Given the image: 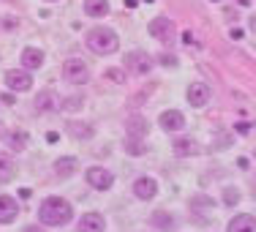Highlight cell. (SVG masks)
I'll list each match as a JSON object with an SVG mask.
<instances>
[{"label":"cell","mask_w":256,"mask_h":232,"mask_svg":"<svg viewBox=\"0 0 256 232\" xmlns=\"http://www.w3.org/2000/svg\"><path fill=\"white\" fill-rule=\"evenodd\" d=\"M237 3H240V6H251L254 0H237Z\"/></svg>","instance_id":"cell-33"},{"label":"cell","mask_w":256,"mask_h":232,"mask_svg":"<svg viewBox=\"0 0 256 232\" xmlns=\"http://www.w3.org/2000/svg\"><path fill=\"white\" fill-rule=\"evenodd\" d=\"M126 69L134 71V74H150V69H153V58H150L148 52L136 50V52H128L126 55Z\"/></svg>","instance_id":"cell-4"},{"label":"cell","mask_w":256,"mask_h":232,"mask_svg":"<svg viewBox=\"0 0 256 232\" xmlns=\"http://www.w3.org/2000/svg\"><path fill=\"white\" fill-rule=\"evenodd\" d=\"M237 131H240V134H248V131H251V126H248V123H240V126H237Z\"/></svg>","instance_id":"cell-30"},{"label":"cell","mask_w":256,"mask_h":232,"mask_svg":"<svg viewBox=\"0 0 256 232\" xmlns=\"http://www.w3.org/2000/svg\"><path fill=\"white\" fill-rule=\"evenodd\" d=\"M6 85H8L14 93H28V90L33 88V77H30V71L14 69V71H8V74H6Z\"/></svg>","instance_id":"cell-6"},{"label":"cell","mask_w":256,"mask_h":232,"mask_svg":"<svg viewBox=\"0 0 256 232\" xmlns=\"http://www.w3.org/2000/svg\"><path fill=\"white\" fill-rule=\"evenodd\" d=\"M161 63H164V66H169V69H174V66H178V58L166 52V55H161Z\"/></svg>","instance_id":"cell-27"},{"label":"cell","mask_w":256,"mask_h":232,"mask_svg":"<svg viewBox=\"0 0 256 232\" xmlns=\"http://www.w3.org/2000/svg\"><path fill=\"white\" fill-rule=\"evenodd\" d=\"M84 41H88V47L96 55H112V52H118V44H120L118 33L112 28H93Z\"/></svg>","instance_id":"cell-2"},{"label":"cell","mask_w":256,"mask_h":232,"mask_svg":"<svg viewBox=\"0 0 256 232\" xmlns=\"http://www.w3.org/2000/svg\"><path fill=\"white\" fill-rule=\"evenodd\" d=\"M136 3H139V0H126V6H128V9H134Z\"/></svg>","instance_id":"cell-32"},{"label":"cell","mask_w":256,"mask_h":232,"mask_svg":"<svg viewBox=\"0 0 256 232\" xmlns=\"http://www.w3.org/2000/svg\"><path fill=\"white\" fill-rule=\"evenodd\" d=\"M71 134H74L76 139H90L93 137V126H88V123H71Z\"/></svg>","instance_id":"cell-23"},{"label":"cell","mask_w":256,"mask_h":232,"mask_svg":"<svg viewBox=\"0 0 256 232\" xmlns=\"http://www.w3.org/2000/svg\"><path fill=\"white\" fill-rule=\"evenodd\" d=\"M25 232H41V227H28Z\"/></svg>","instance_id":"cell-34"},{"label":"cell","mask_w":256,"mask_h":232,"mask_svg":"<svg viewBox=\"0 0 256 232\" xmlns=\"http://www.w3.org/2000/svg\"><path fill=\"white\" fill-rule=\"evenodd\" d=\"M36 109H38V112H58V109H60V99L52 93V90H44V93L36 99Z\"/></svg>","instance_id":"cell-15"},{"label":"cell","mask_w":256,"mask_h":232,"mask_svg":"<svg viewBox=\"0 0 256 232\" xmlns=\"http://www.w3.org/2000/svg\"><path fill=\"white\" fill-rule=\"evenodd\" d=\"M172 33H174V22L169 17H156L150 22V36L153 39H161V41H172Z\"/></svg>","instance_id":"cell-7"},{"label":"cell","mask_w":256,"mask_h":232,"mask_svg":"<svg viewBox=\"0 0 256 232\" xmlns=\"http://www.w3.org/2000/svg\"><path fill=\"white\" fill-rule=\"evenodd\" d=\"M8 142H11V148L25 150V148H28V131H14V134L8 137Z\"/></svg>","instance_id":"cell-24"},{"label":"cell","mask_w":256,"mask_h":232,"mask_svg":"<svg viewBox=\"0 0 256 232\" xmlns=\"http://www.w3.org/2000/svg\"><path fill=\"white\" fill-rule=\"evenodd\" d=\"M186 96H188V104H194V107H204V104L210 101L212 90H210V85L196 82V85H191V88H188Z\"/></svg>","instance_id":"cell-9"},{"label":"cell","mask_w":256,"mask_h":232,"mask_svg":"<svg viewBox=\"0 0 256 232\" xmlns=\"http://www.w3.org/2000/svg\"><path fill=\"white\" fill-rule=\"evenodd\" d=\"M84 178H88V183L93 188H98V191H106V188H112V183H114V175L109 172V169H104V167H90L88 172H84Z\"/></svg>","instance_id":"cell-5"},{"label":"cell","mask_w":256,"mask_h":232,"mask_svg":"<svg viewBox=\"0 0 256 232\" xmlns=\"http://www.w3.org/2000/svg\"><path fill=\"white\" fill-rule=\"evenodd\" d=\"M150 221H153V227L164 229V232H172L174 229V216L166 210H156L153 216H150Z\"/></svg>","instance_id":"cell-17"},{"label":"cell","mask_w":256,"mask_h":232,"mask_svg":"<svg viewBox=\"0 0 256 232\" xmlns=\"http://www.w3.org/2000/svg\"><path fill=\"white\" fill-rule=\"evenodd\" d=\"M20 216V202L8 194H0V224H11Z\"/></svg>","instance_id":"cell-8"},{"label":"cell","mask_w":256,"mask_h":232,"mask_svg":"<svg viewBox=\"0 0 256 232\" xmlns=\"http://www.w3.org/2000/svg\"><path fill=\"white\" fill-rule=\"evenodd\" d=\"M226 232H256V218L248 216V213H240L229 221V229Z\"/></svg>","instance_id":"cell-14"},{"label":"cell","mask_w":256,"mask_h":232,"mask_svg":"<svg viewBox=\"0 0 256 232\" xmlns=\"http://www.w3.org/2000/svg\"><path fill=\"white\" fill-rule=\"evenodd\" d=\"M161 126L166 131H182L186 129V118H182L180 109H166V112L161 115Z\"/></svg>","instance_id":"cell-11"},{"label":"cell","mask_w":256,"mask_h":232,"mask_svg":"<svg viewBox=\"0 0 256 232\" xmlns=\"http://www.w3.org/2000/svg\"><path fill=\"white\" fill-rule=\"evenodd\" d=\"M76 167H79V161H76L74 156H66V158H58V161H54V172L63 175V178L74 175V172H76Z\"/></svg>","instance_id":"cell-18"},{"label":"cell","mask_w":256,"mask_h":232,"mask_svg":"<svg viewBox=\"0 0 256 232\" xmlns=\"http://www.w3.org/2000/svg\"><path fill=\"white\" fill-rule=\"evenodd\" d=\"M38 218L46 227H66V224L74 218V207H71V202H66L63 197H50V199L41 202Z\"/></svg>","instance_id":"cell-1"},{"label":"cell","mask_w":256,"mask_h":232,"mask_svg":"<svg viewBox=\"0 0 256 232\" xmlns=\"http://www.w3.org/2000/svg\"><path fill=\"white\" fill-rule=\"evenodd\" d=\"M14 175H16V161H14V156L0 153V180H11Z\"/></svg>","instance_id":"cell-19"},{"label":"cell","mask_w":256,"mask_h":232,"mask_svg":"<svg viewBox=\"0 0 256 232\" xmlns=\"http://www.w3.org/2000/svg\"><path fill=\"white\" fill-rule=\"evenodd\" d=\"M229 36H232L234 41H240V39H242V30H240V28H232V30H229Z\"/></svg>","instance_id":"cell-29"},{"label":"cell","mask_w":256,"mask_h":232,"mask_svg":"<svg viewBox=\"0 0 256 232\" xmlns=\"http://www.w3.org/2000/svg\"><path fill=\"white\" fill-rule=\"evenodd\" d=\"M240 202V188H234V186H226L224 188V205H237Z\"/></svg>","instance_id":"cell-25"},{"label":"cell","mask_w":256,"mask_h":232,"mask_svg":"<svg viewBox=\"0 0 256 232\" xmlns=\"http://www.w3.org/2000/svg\"><path fill=\"white\" fill-rule=\"evenodd\" d=\"M248 28H251V33H256V17H251V20H248Z\"/></svg>","instance_id":"cell-31"},{"label":"cell","mask_w":256,"mask_h":232,"mask_svg":"<svg viewBox=\"0 0 256 232\" xmlns=\"http://www.w3.org/2000/svg\"><path fill=\"white\" fill-rule=\"evenodd\" d=\"M63 79L71 85H84L90 79V71H88V63L82 58H68L63 60Z\"/></svg>","instance_id":"cell-3"},{"label":"cell","mask_w":256,"mask_h":232,"mask_svg":"<svg viewBox=\"0 0 256 232\" xmlns=\"http://www.w3.org/2000/svg\"><path fill=\"white\" fill-rule=\"evenodd\" d=\"M126 131H128V139H144V134L150 131V123L142 118V115H134V118H128Z\"/></svg>","instance_id":"cell-12"},{"label":"cell","mask_w":256,"mask_h":232,"mask_svg":"<svg viewBox=\"0 0 256 232\" xmlns=\"http://www.w3.org/2000/svg\"><path fill=\"white\" fill-rule=\"evenodd\" d=\"M126 150L131 156H144L148 153V148H144V139H128L126 137Z\"/></svg>","instance_id":"cell-22"},{"label":"cell","mask_w":256,"mask_h":232,"mask_svg":"<svg viewBox=\"0 0 256 232\" xmlns=\"http://www.w3.org/2000/svg\"><path fill=\"white\" fill-rule=\"evenodd\" d=\"M196 150H199V145L194 142L191 137H180V139H174V153H178V156L186 158V156H194Z\"/></svg>","instance_id":"cell-20"},{"label":"cell","mask_w":256,"mask_h":232,"mask_svg":"<svg viewBox=\"0 0 256 232\" xmlns=\"http://www.w3.org/2000/svg\"><path fill=\"white\" fill-rule=\"evenodd\" d=\"M106 221H104L101 213H84L82 221H79V232H104Z\"/></svg>","instance_id":"cell-13"},{"label":"cell","mask_w":256,"mask_h":232,"mask_svg":"<svg viewBox=\"0 0 256 232\" xmlns=\"http://www.w3.org/2000/svg\"><path fill=\"white\" fill-rule=\"evenodd\" d=\"M156 194H158V183L153 178H136V183H134V197L153 199Z\"/></svg>","instance_id":"cell-10"},{"label":"cell","mask_w":256,"mask_h":232,"mask_svg":"<svg viewBox=\"0 0 256 232\" xmlns=\"http://www.w3.org/2000/svg\"><path fill=\"white\" fill-rule=\"evenodd\" d=\"M22 66H25V69H41V66H44V52H41L38 47H25V52H22Z\"/></svg>","instance_id":"cell-16"},{"label":"cell","mask_w":256,"mask_h":232,"mask_svg":"<svg viewBox=\"0 0 256 232\" xmlns=\"http://www.w3.org/2000/svg\"><path fill=\"white\" fill-rule=\"evenodd\" d=\"M109 11V0H84V14L88 17H104Z\"/></svg>","instance_id":"cell-21"},{"label":"cell","mask_w":256,"mask_h":232,"mask_svg":"<svg viewBox=\"0 0 256 232\" xmlns=\"http://www.w3.org/2000/svg\"><path fill=\"white\" fill-rule=\"evenodd\" d=\"M106 79H112V82L123 85L128 77H126V71H123V69H106Z\"/></svg>","instance_id":"cell-26"},{"label":"cell","mask_w":256,"mask_h":232,"mask_svg":"<svg viewBox=\"0 0 256 232\" xmlns=\"http://www.w3.org/2000/svg\"><path fill=\"white\" fill-rule=\"evenodd\" d=\"M182 41H186L188 47H194V44H196V39H194V33H191V30H186V33H182Z\"/></svg>","instance_id":"cell-28"}]
</instances>
